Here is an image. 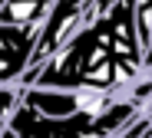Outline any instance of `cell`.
<instances>
[{"label": "cell", "mask_w": 152, "mask_h": 138, "mask_svg": "<svg viewBox=\"0 0 152 138\" xmlns=\"http://www.w3.org/2000/svg\"><path fill=\"white\" fill-rule=\"evenodd\" d=\"M7 128H13L20 138H99L93 115L76 112L63 118H50L37 108H30L27 102H20V108L7 118Z\"/></svg>", "instance_id": "obj_1"}, {"label": "cell", "mask_w": 152, "mask_h": 138, "mask_svg": "<svg viewBox=\"0 0 152 138\" xmlns=\"http://www.w3.org/2000/svg\"><path fill=\"white\" fill-rule=\"evenodd\" d=\"M37 26H17V23H0V82H20L33 59L37 46Z\"/></svg>", "instance_id": "obj_2"}, {"label": "cell", "mask_w": 152, "mask_h": 138, "mask_svg": "<svg viewBox=\"0 0 152 138\" xmlns=\"http://www.w3.org/2000/svg\"><path fill=\"white\" fill-rule=\"evenodd\" d=\"M23 102L50 118H63L80 112L76 89H56V86H23Z\"/></svg>", "instance_id": "obj_3"}, {"label": "cell", "mask_w": 152, "mask_h": 138, "mask_svg": "<svg viewBox=\"0 0 152 138\" xmlns=\"http://www.w3.org/2000/svg\"><path fill=\"white\" fill-rule=\"evenodd\" d=\"M50 4H53V0H4V7H0V23L37 26V23H43Z\"/></svg>", "instance_id": "obj_4"}, {"label": "cell", "mask_w": 152, "mask_h": 138, "mask_svg": "<svg viewBox=\"0 0 152 138\" xmlns=\"http://www.w3.org/2000/svg\"><path fill=\"white\" fill-rule=\"evenodd\" d=\"M0 138H20V135H17L13 128H4V135H0Z\"/></svg>", "instance_id": "obj_5"}, {"label": "cell", "mask_w": 152, "mask_h": 138, "mask_svg": "<svg viewBox=\"0 0 152 138\" xmlns=\"http://www.w3.org/2000/svg\"><path fill=\"white\" fill-rule=\"evenodd\" d=\"M4 128H7V122H4V118H0V135H4Z\"/></svg>", "instance_id": "obj_6"}, {"label": "cell", "mask_w": 152, "mask_h": 138, "mask_svg": "<svg viewBox=\"0 0 152 138\" xmlns=\"http://www.w3.org/2000/svg\"><path fill=\"white\" fill-rule=\"evenodd\" d=\"M149 76H152V66H149ZM149 108H152V105H149Z\"/></svg>", "instance_id": "obj_7"}, {"label": "cell", "mask_w": 152, "mask_h": 138, "mask_svg": "<svg viewBox=\"0 0 152 138\" xmlns=\"http://www.w3.org/2000/svg\"><path fill=\"white\" fill-rule=\"evenodd\" d=\"M0 7H4V0H0Z\"/></svg>", "instance_id": "obj_8"}]
</instances>
